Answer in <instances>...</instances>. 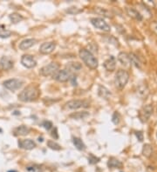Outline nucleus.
<instances>
[{
    "label": "nucleus",
    "instance_id": "15",
    "mask_svg": "<svg viewBox=\"0 0 157 172\" xmlns=\"http://www.w3.org/2000/svg\"><path fill=\"white\" fill-rule=\"evenodd\" d=\"M103 66L104 68L107 71H114L115 70V68H116V60H115V57L111 56L109 58H107L106 61L103 63Z\"/></svg>",
    "mask_w": 157,
    "mask_h": 172
},
{
    "label": "nucleus",
    "instance_id": "27",
    "mask_svg": "<svg viewBox=\"0 0 157 172\" xmlns=\"http://www.w3.org/2000/svg\"><path fill=\"white\" fill-rule=\"evenodd\" d=\"M66 67L68 68V70L69 71H73V70H75V71H79L80 70H81L82 68V65L81 63H80L79 62H72V63H69L67 65H66Z\"/></svg>",
    "mask_w": 157,
    "mask_h": 172
},
{
    "label": "nucleus",
    "instance_id": "23",
    "mask_svg": "<svg viewBox=\"0 0 157 172\" xmlns=\"http://www.w3.org/2000/svg\"><path fill=\"white\" fill-rule=\"evenodd\" d=\"M129 55V58H130V62H131V64L134 65L136 68H139L140 69L141 68V62L139 59V57H137L134 53H130L128 54Z\"/></svg>",
    "mask_w": 157,
    "mask_h": 172
},
{
    "label": "nucleus",
    "instance_id": "11",
    "mask_svg": "<svg viewBox=\"0 0 157 172\" xmlns=\"http://www.w3.org/2000/svg\"><path fill=\"white\" fill-rule=\"evenodd\" d=\"M56 48V43L55 42H47V43H43L39 47V52L41 54L47 55V54H51Z\"/></svg>",
    "mask_w": 157,
    "mask_h": 172
},
{
    "label": "nucleus",
    "instance_id": "31",
    "mask_svg": "<svg viewBox=\"0 0 157 172\" xmlns=\"http://www.w3.org/2000/svg\"><path fill=\"white\" fill-rule=\"evenodd\" d=\"M12 32L8 30H0V38H7L12 36Z\"/></svg>",
    "mask_w": 157,
    "mask_h": 172
},
{
    "label": "nucleus",
    "instance_id": "32",
    "mask_svg": "<svg viewBox=\"0 0 157 172\" xmlns=\"http://www.w3.org/2000/svg\"><path fill=\"white\" fill-rule=\"evenodd\" d=\"M120 121H121V115L119 114V112L115 111L113 116H112V122L114 124H120Z\"/></svg>",
    "mask_w": 157,
    "mask_h": 172
},
{
    "label": "nucleus",
    "instance_id": "25",
    "mask_svg": "<svg viewBox=\"0 0 157 172\" xmlns=\"http://www.w3.org/2000/svg\"><path fill=\"white\" fill-rule=\"evenodd\" d=\"M107 165L109 168H113V169H121L123 166L121 162L115 158H110L107 162Z\"/></svg>",
    "mask_w": 157,
    "mask_h": 172
},
{
    "label": "nucleus",
    "instance_id": "8",
    "mask_svg": "<svg viewBox=\"0 0 157 172\" xmlns=\"http://www.w3.org/2000/svg\"><path fill=\"white\" fill-rule=\"evenodd\" d=\"M66 108L69 109H77L80 108H87L89 107V103H87L85 100H80V99H74V100H71L68 101L65 103Z\"/></svg>",
    "mask_w": 157,
    "mask_h": 172
},
{
    "label": "nucleus",
    "instance_id": "7",
    "mask_svg": "<svg viewBox=\"0 0 157 172\" xmlns=\"http://www.w3.org/2000/svg\"><path fill=\"white\" fill-rule=\"evenodd\" d=\"M152 114H153V106L151 104H147L140 110L139 118L142 123H146L150 118Z\"/></svg>",
    "mask_w": 157,
    "mask_h": 172
},
{
    "label": "nucleus",
    "instance_id": "4",
    "mask_svg": "<svg viewBox=\"0 0 157 172\" xmlns=\"http://www.w3.org/2000/svg\"><path fill=\"white\" fill-rule=\"evenodd\" d=\"M58 70H59V64L56 62H52L42 67L39 73L43 77H49V76H53Z\"/></svg>",
    "mask_w": 157,
    "mask_h": 172
},
{
    "label": "nucleus",
    "instance_id": "35",
    "mask_svg": "<svg viewBox=\"0 0 157 172\" xmlns=\"http://www.w3.org/2000/svg\"><path fill=\"white\" fill-rule=\"evenodd\" d=\"M150 29L151 30L155 33V34L157 35V22L156 21H154L150 23Z\"/></svg>",
    "mask_w": 157,
    "mask_h": 172
},
{
    "label": "nucleus",
    "instance_id": "37",
    "mask_svg": "<svg viewBox=\"0 0 157 172\" xmlns=\"http://www.w3.org/2000/svg\"><path fill=\"white\" fill-rule=\"evenodd\" d=\"M135 135H136V137H137V138H138V140H139L140 142H141V141L143 140V134H142V132H135Z\"/></svg>",
    "mask_w": 157,
    "mask_h": 172
},
{
    "label": "nucleus",
    "instance_id": "3",
    "mask_svg": "<svg viewBox=\"0 0 157 172\" xmlns=\"http://www.w3.org/2000/svg\"><path fill=\"white\" fill-rule=\"evenodd\" d=\"M128 80H129V74L125 70H119L115 74L114 78V84L115 86L119 90H122L127 85Z\"/></svg>",
    "mask_w": 157,
    "mask_h": 172
},
{
    "label": "nucleus",
    "instance_id": "29",
    "mask_svg": "<svg viewBox=\"0 0 157 172\" xmlns=\"http://www.w3.org/2000/svg\"><path fill=\"white\" fill-rule=\"evenodd\" d=\"M47 146L50 148V149H53V150H60L61 149V146L58 144V143L52 141V140H49L47 141Z\"/></svg>",
    "mask_w": 157,
    "mask_h": 172
},
{
    "label": "nucleus",
    "instance_id": "9",
    "mask_svg": "<svg viewBox=\"0 0 157 172\" xmlns=\"http://www.w3.org/2000/svg\"><path fill=\"white\" fill-rule=\"evenodd\" d=\"M23 85V81L17 78H12L9 80H6L4 83V86L6 89L12 91H15L18 90L19 88H21V86Z\"/></svg>",
    "mask_w": 157,
    "mask_h": 172
},
{
    "label": "nucleus",
    "instance_id": "40",
    "mask_svg": "<svg viewBox=\"0 0 157 172\" xmlns=\"http://www.w3.org/2000/svg\"><path fill=\"white\" fill-rule=\"evenodd\" d=\"M0 27H1V26H0Z\"/></svg>",
    "mask_w": 157,
    "mask_h": 172
},
{
    "label": "nucleus",
    "instance_id": "12",
    "mask_svg": "<svg viewBox=\"0 0 157 172\" xmlns=\"http://www.w3.org/2000/svg\"><path fill=\"white\" fill-rule=\"evenodd\" d=\"M136 94H137V96L140 98L147 99V98L149 95V89H148V85L144 83L140 84L139 85L137 86V88H136Z\"/></svg>",
    "mask_w": 157,
    "mask_h": 172
},
{
    "label": "nucleus",
    "instance_id": "18",
    "mask_svg": "<svg viewBox=\"0 0 157 172\" xmlns=\"http://www.w3.org/2000/svg\"><path fill=\"white\" fill-rule=\"evenodd\" d=\"M36 39L34 38H27V39H24L23 40L20 44H19V49L22 50V51H25V50H28L29 48L32 47L36 44Z\"/></svg>",
    "mask_w": 157,
    "mask_h": 172
},
{
    "label": "nucleus",
    "instance_id": "10",
    "mask_svg": "<svg viewBox=\"0 0 157 172\" xmlns=\"http://www.w3.org/2000/svg\"><path fill=\"white\" fill-rule=\"evenodd\" d=\"M21 63L22 65L24 66L25 68H28V69H32V68H34L37 65V61L35 60V58L32 55H28V54H25L23 55L21 57Z\"/></svg>",
    "mask_w": 157,
    "mask_h": 172
},
{
    "label": "nucleus",
    "instance_id": "1",
    "mask_svg": "<svg viewBox=\"0 0 157 172\" xmlns=\"http://www.w3.org/2000/svg\"><path fill=\"white\" fill-rule=\"evenodd\" d=\"M39 96H40V91L39 87L34 84H30L18 94L17 98L21 102L28 103L37 100L39 98Z\"/></svg>",
    "mask_w": 157,
    "mask_h": 172
},
{
    "label": "nucleus",
    "instance_id": "26",
    "mask_svg": "<svg viewBox=\"0 0 157 172\" xmlns=\"http://www.w3.org/2000/svg\"><path fill=\"white\" fill-rule=\"evenodd\" d=\"M142 154L146 157H150L153 154V147L150 144L147 143L142 148Z\"/></svg>",
    "mask_w": 157,
    "mask_h": 172
},
{
    "label": "nucleus",
    "instance_id": "5",
    "mask_svg": "<svg viewBox=\"0 0 157 172\" xmlns=\"http://www.w3.org/2000/svg\"><path fill=\"white\" fill-rule=\"evenodd\" d=\"M90 21H91V23L93 24L95 28L99 29V30L107 31V32H108V31H110L111 30L110 25L107 23L103 18H100V17H93V18L90 19Z\"/></svg>",
    "mask_w": 157,
    "mask_h": 172
},
{
    "label": "nucleus",
    "instance_id": "6",
    "mask_svg": "<svg viewBox=\"0 0 157 172\" xmlns=\"http://www.w3.org/2000/svg\"><path fill=\"white\" fill-rule=\"evenodd\" d=\"M72 76H73L72 72L69 71L68 70H58V71L52 76V77L58 82L65 83V82L70 80Z\"/></svg>",
    "mask_w": 157,
    "mask_h": 172
},
{
    "label": "nucleus",
    "instance_id": "22",
    "mask_svg": "<svg viewBox=\"0 0 157 172\" xmlns=\"http://www.w3.org/2000/svg\"><path fill=\"white\" fill-rule=\"evenodd\" d=\"M73 143L74 144V146L76 147V149L80 150V151H83L85 149H87L86 147V144L84 143V142L82 141L81 139L80 138H73Z\"/></svg>",
    "mask_w": 157,
    "mask_h": 172
},
{
    "label": "nucleus",
    "instance_id": "38",
    "mask_svg": "<svg viewBox=\"0 0 157 172\" xmlns=\"http://www.w3.org/2000/svg\"><path fill=\"white\" fill-rule=\"evenodd\" d=\"M26 170H27L28 171L36 172V170H39V168H36V167H35V166H32V167L29 166V167H27V168H26Z\"/></svg>",
    "mask_w": 157,
    "mask_h": 172
},
{
    "label": "nucleus",
    "instance_id": "20",
    "mask_svg": "<svg viewBox=\"0 0 157 172\" xmlns=\"http://www.w3.org/2000/svg\"><path fill=\"white\" fill-rule=\"evenodd\" d=\"M98 94L100 98H104V99H109L111 97V92L110 91L103 85H99V88H98Z\"/></svg>",
    "mask_w": 157,
    "mask_h": 172
},
{
    "label": "nucleus",
    "instance_id": "21",
    "mask_svg": "<svg viewBox=\"0 0 157 172\" xmlns=\"http://www.w3.org/2000/svg\"><path fill=\"white\" fill-rule=\"evenodd\" d=\"M94 12H96L97 14H99L100 16H103L105 17H113V14L110 11L105 9V8H102V7H95L94 8Z\"/></svg>",
    "mask_w": 157,
    "mask_h": 172
},
{
    "label": "nucleus",
    "instance_id": "34",
    "mask_svg": "<svg viewBox=\"0 0 157 172\" xmlns=\"http://www.w3.org/2000/svg\"><path fill=\"white\" fill-rule=\"evenodd\" d=\"M99 161V159L98 157H96V156H94L93 155H90L89 156V158H88V162L91 163V164H93V163H98Z\"/></svg>",
    "mask_w": 157,
    "mask_h": 172
},
{
    "label": "nucleus",
    "instance_id": "36",
    "mask_svg": "<svg viewBox=\"0 0 157 172\" xmlns=\"http://www.w3.org/2000/svg\"><path fill=\"white\" fill-rule=\"evenodd\" d=\"M51 135H52V138H55V139H58V129H57V128H56V127H55V128H54V129H53V130H52V134H51Z\"/></svg>",
    "mask_w": 157,
    "mask_h": 172
},
{
    "label": "nucleus",
    "instance_id": "33",
    "mask_svg": "<svg viewBox=\"0 0 157 172\" xmlns=\"http://www.w3.org/2000/svg\"><path fill=\"white\" fill-rule=\"evenodd\" d=\"M43 126H44V128H45L47 131H50L53 125H52V122H50V121H44V122H43Z\"/></svg>",
    "mask_w": 157,
    "mask_h": 172
},
{
    "label": "nucleus",
    "instance_id": "13",
    "mask_svg": "<svg viewBox=\"0 0 157 172\" xmlns=\"http://www.w3.org/2000/svg\"><path fill=\"white\" fill-rule=\"evenodd\" d=\"M14 65L13 60L9 57H2L0 59V68L3 70H9L12 69Z\"/></svg>",
    "mask_w": 157,
    "mask_h": 172
},
{
    "label": "nucleus",
    "instance_id": "14",
    "mask_svg": "<svg viewBox=\"0 0 157 172\" xmlns=\"http://www.w3.org/2000/svg\"><path fill=\"white\" fill-rule=\"evenodd\" d=\"M17 144H18V147L20 149H27V150L33 149L36 147V143L32 139H22V140H19Z\"/></svg>",
    "mask_w": 157,
    "mask_h": 172
},
{
    "label": "nucleus",
    "instance_id": "19",
    "mask_svg": "<svg viewBox=\"0 0 157 172\" xmlns=\"http://www.w3.org/2000/svg\"><path fill=\"white\" fill-rule=\"evenodd\" d=\"M126 12L128 13V15L129 17H131L132 18H134L135 20H137V21H141L142 20V15L137 10H135L134 8H129L128 7L127 9H126Z\"/></svg>",
    "mask_w": 157,
    "mask_h": 172
},
{
    "label": "nucleus",
    "instance_id": "28",
    "mask_svg": "<svg viewBox=\"0 0 157 172\" xmlns=\"http://www.w3.org/2000/svg\"><path fill=\"white\" fill-rule=\"evenodd\" d=\"M9 18H10V20H11V22H12V23H19V22H21V21L24 19V17H22L20 14L16 13V12L12 13V14L9 16Z\"/></svg>",
    "mask_w": 157,
    "mask_h": 172
},
{
    "label": "nucleus",
    "instance_id": "17",
    "mask_svg": "<svg viewBox=\"0 0 157 172\" xmlns=\"http://www.w3.org/2000/svg\"><path fill=\"white\" fill-rule=\"evenodd\" d=\"M118 60L119 62L121 63L122 65H124L125 67H130L131 66V62H130V58H129V55L126 52H121L118 55Z\"/></svg>",
    "mask_w": 157,
    "mask_h": 172
},
{
    "label": "nucleus",
    "instance_id": "30",
    "mask_svg": "<svg viewBox=\"0 0 157 172\" xmlns=\"http://www.w3.org/2000/svg\"><path fill=\"white\" fill-rule=\"evenodd\" d=\"M82 12V10L77 8V7H70L68 9L65 10V12L68 13V14H71V15H76V14H79Z\"/></svg>",
    "mask_w": 157,
    "mask_h": 172
},
{
    "label": "nucleus",
    "instance_id": "16",
    "mask_svg": "<svg viewBox=\"0 0 157 172\" xmlns=\"http://www.w3.org/2000/svg\"><path fill=\"white\" fill-rule=\"evenodd\" d=\"M30 132H31V128H29L26 125H20V126L17 127L14 129L13 131V133L15 136L17 137H24V136H26L28 135Z\"/></svg>",
    "mask_w": 157,
    "mask_h": 172
},
{
    "label": "nucleus",
    "instance_id": "39",
    "mask_svg": "<svg viewBox=\"0 0 157 172\" xmlns=\"http://www.w3.org/2000/svg\"><path fill=\"white\" fill-rule=\"evenodd\" d=\"M8 172H17V170H9Z\"/></svg>",
    "mask_w": 157,
    "mask_h": 172
},
{
    "label": "nucleus",
    "instance_id": "2",
    "mask_svg": "<svg viewBox=\"0 0 157 172\" xmlns=\"http://www.w3.org/2000/svg\"><path fill=\"white\" fill-rule=\"evenodd\" d=\"M80 57L87 65L88 68L92 70H96L99 66V61L93 55V53L87 49H81L79 52Z\"/></svg>",
    "mask_w": 157,
    "mask_h": 172
},
{
    "label": "nucleus",
    "instance_id": "24",
    "mask_svg": "<svg viewBox=\"0 0 157 172\" xmlns=\"http://www.w3.org/2000/svg\"><path fill=\"white\" fill-rule=\"evenodd\" d=\"M87 116H89V113L87 112V111H79V112H74V113L70 115L71 118H73V119H76V120L85 119Z\"/></svg>",
    "mask_w": 157,
    "mask_h": 172
}]
</instances>
